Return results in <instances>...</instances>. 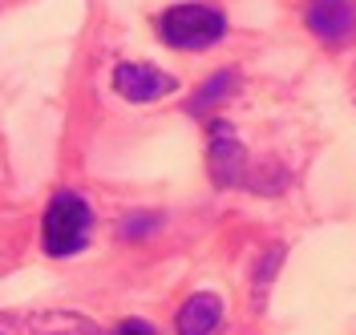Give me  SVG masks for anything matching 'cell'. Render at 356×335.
<instances>
[{
  "label": "cell",
  "instance_id": "3",
  "mask_svg": "<svg viewBox=\"0 0 356 335\" xmlns=\"http://www.w3.org/2000/svg\"><path fill=\"white\" fill-rule=\"evenodd\" d=\"M0 335H106L77 311H0Z\"/></svg>",
  "mask_w": 356,
  "mask_h": 335
},
{
  "label": "cell",
  "instance_id": "5",
  "mask_svg": "<svg viewBox=\"0 0 356 335\" xmlns=\"http://www.w3.org/2000/svg\"><path fill=\"white\" fill-rule=\"evenodd\" d=\"M211 174L219 186H243L247 182V154L243 141L235 137V130L227 121H215L211 126Z\"/></svg>",
  "mask_w": 356,
  "mask_h": 335
},
{
  "label": "cell",
  "instance_id": "10",
  "mask_svg": "<svg viewBox=\"0 0 356 335\" xmlns=\"http://www.w3.org/2000/svg\"><path fill=\"white\" fill-rule=\"evenodd\" d=\"M110 335H158L154 323H146V319H122Z\"/></svg>",
  "mask_w": 356,
  "mask_h": 335
},
{
  "label": "cell",
  "instance_id": "7",
  "mask_svg": "<svg viewBox=\"0 0 356 335\" xmlns=\"http://www.w3.org/2000/svg\"><path fill=\"white\" fill-rule=\"evenodd\" d=\"M222 319V299L215 291H195L182 307H178L175 332L178 335H211Z\"/></svg>",
  "mask_w": 356,
  "mask_h": 335
},
{
  "label": "cell",
  "instance_id": "2",
  "mask_svg": "<svg viewBox=\"0 0 356 335\" xmlns=\"http://www.w3.org/2000/svg\"><path fill=\"white\" fill-rule=\"evenodd\" d=\"M222 33H227V17L215 4H170L158 17V37L170 49H186V53L211 49Z\"/></svg>",
  "mask_w": 356,
  "mask_h": 335
},
{
  "label": "cell",
  "instance_id": "11",
  "mask_svg": "<svg viewBox=\"0 0 356 335\" xmlns=\"http://www.w3.org/2000/svg\"><path fill=\"white\" fill-rule=\"evenodd\" d=\"M348 85H353V101H356V65H353V81H348Z\"/></svg>",
  "mask_w": 356,
  "mask_h": 335
},
{
  "label": "cell",
  "instance_id": "8",
  "mask_svg": "<svg viewBox=\"0 0 356 335\" xmlns=\"http://www.w3.org/2000/svg\"><path fill=\"white\" fill-rule=\"evenodd\" d=\"M231 89H235V69H219V73H215V77H211L195 97H191V105H186V110H191V113H207V105H219L222 93H231Z\"/></svg>",
  "mask_w": 356,
  "mask_h": 335
},
{
  "label": "cell",
  "instance_id": "1",
  "mask_svg": "<svg viewBox=\"0 0 356 335\" xmlns=\"http://www.w3.org/2000/svg\"><path fill=\"white\" fill-rule=\"evenodd\" d=\"M89 226H93V210L81 194L73 190H57L41 218V246L53 259H69L89 243Z\"/></svg>",
  "mask_w": 356,
  "mask_h": 335
},
{
  "label": "cell",
  "instance_id": "4",
  "mask_svg": "<svg viewBox=\"0 0 356 335\" xmlns=\"http://www.w3.org/2000/svg\"><path fill=\"white\" fill-rule=\"evenodd\" d=\"M113 89L134 105H146V101H158V97L175 93L178 77H170L158 65H146V61H122V65H113Z\"/></svg>",
  "mask_w": 356,
  "mask_h": 335
},
{
  "label": "cell",
  "instance_id": "6",
  "mask_svg": "<svg viewBox=\"0 0 356 335\" xmlns=\"http://www.w3.org/2000/svg\"><path fill=\"white\" fill-rule=\"evenodd\" d=\"M304 21L324 45H340L356 28V4L353 0H308Z\"/></svg>",
  "mask_w": 356,
  "mask_h": 335
},
{
  "label": "cell",
  "instance_id": "9",
  "mask_svg": "<svg viewBox=\"0 0 356 335\" xmlns=\"http://www.w3.org/2000/svg\"><path fill=\"white\" fill-rule=\"evenodd\" d=\"M158 214H134V218H126L122 223V239H138V234H150V230H158Z\"/></svg>",
  "mask_w": 356,
  "mask_h": 335
}]
</instances>
